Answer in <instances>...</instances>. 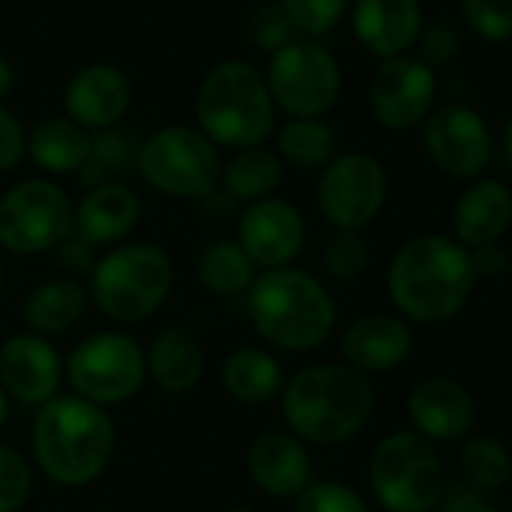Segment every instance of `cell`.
Instances as JSON below:
<instances>
[{
	"instance_id": "cell-1",
	"label": "cell",
	"mask_w": 512,
	"mask_h": 512,
	"mask_svg": "<svg viewBox=\"0 0 512 512\" xmlns=\"http://www.w3.org/2000/svg\"><path fill=\"white\" fill-rule=\"evenodd\" d=\"M477 282L471 249L447 234L405 240L387 267V297L396 315L423 327L453 321L471 303Z\"/></svg>"
},
{
	"instance_id": "cell-2",
	"label": "cell",
	"mask_w": 512,
	"mask_h": 512,
	"mask_svg": "<svg viewBox=\"0 0 512 512\" xmlns=\"http://www.w3.org/2000/svg\"><path fill=\"white\" fill-rule=\"evenodd\" d=\"M282 420L306 447L351 444L375 417L372 378L348 363H312L282 387Z\"/></svg>"
},
{
	"instance_id": "cell-3",
	"label": "cell",
	"mask_w": 512,
	"mask_h": 512,
	"mask_svg": "<svg viewBox=\"0 0 512 512\" xmlns=\"http://www.w3.org/2000/svg\"><path fill=\"white\" fill-rule=\"evenodd\" d=\"M30 447L36 468L51 483L84 489L108 471L117 453V426L105 408L75 393L54 396L36 408Z\"/></svg>"
},
{
	"instance_id": "cell-4",
	"label": "cell",
	"mask_w": 512,
	"mask_h": 512,
	"mask_svg": "<svg viewBox=\"0 0 512 512\" xmlns=\"http://www.w3.org/2000/svg\"><path fill=\"white\" fill-rule=\"evenodd\" d=\"M246 315L252 330L276 351L309 354L330 339L336 300L318 276L291 264L255 276L246 291Z\"/></svg>"
},
{
	"instance_id": "cell-5",
	"label": "cell",
	"mask_w": 512,
	"mask_h": 512,
	"mask_svg": "<svg viewBox=\"0 0 512 512\" xmlns=\"http://www.w3.org/2000/svg\"><path fill=\"white\" fill-rule=\"evenodd\" d=\"M195 120L216 147L246 150L267 144L276 132V102L264 69L240 57L210 66L195 93Z\"/></svg>"
},
{
	"instance_id": "cell-6",
	"label": "cell",
	"mask_w": 512,
	"mask_h": 512,
	"mask_svg": "<svg viewBox=\"0 0 512 512\" xmlns=\"http://www.w3.org/2000/svg\"><path fill=\"white\" fill-rule=\"evenodd\" d=\"M174 288L171 255L147 240L117 243L90 270V300L117 324H138L156 315Z\"/></svg>"
},
{
	"instance_id": "cell-7",
	"label": "cell",
	"mask_w": 512,
	"mask_h": 512,
	"mask_svg": "<svg viewBox=\"0 0 512 512\" xmlns=\"http://www.w3.org/2000/svg\"><path fill=\"white\" fill-rule=\"evenodd\" d=\"M369 489L384 512L438 510L447 489L438 447L414 429L384 435L369 456Z\"/></svg>"
},
{
	"instance_id": "cell-8",
	"label": "cell",
	"mask_w": 512,
	"mask_h": 512,
	"mask_svg": "<svg viewBox=\"0 0 512 512\" xmlns=\"http://www.w3.org/2000/svg\"><path fill=\"white\" fill-rule=\"evenodd\" d=\"M135 168L153 192L177 201L210 198L222 180L219 147L198 126L186 123H171L147 135Z\"/></svg>"
},
{
	"instance_id": "cell-9",
	"label": "cell",
	"mask_w": 512,
	"mask_h": 512,
	"mask_svg": "<svg viewBox=\"0 0 512 512\" xmlns=\"http://www.w3.org/2000/svg\"><path fill=\"white\" fill-rule=\"evenodd\" d=\"M63 375L75 396L99 408H111L141 393L147 381V357L132 336L120 330H99L72 348Z\"/></svg>"
},
{
	"instance_id": "cell-10",
	"label": "cell",
	"mask_w": 512,
	"mask_h": 512,
	"mask_svg": "<svg viewBox=\"0 0 512 512\" xmlns=\"http://www.w3.org/2000/svg\"><path fill=\"white\" fill-rule=\"evenodd\" d=\"M264 78L276 108L291 117H324L342 96V66L336 54L309 36H294L276 48Z\"/></svg>"
},
{
	"instance_id": "cell-11",
	"label": "cell",
	"mask_w": 512,
	"mask_h": 512,
	"mask_svg": "<svg viewBox=\"0 0 512 512\" xmlns=\"http://www.w3.org/2000/svg\"><path fill=\"white\" fill-rule=\"evenodd\" d=\"M75 234V204L48 177H30L0 195V246L12 255H42Z\"/></svg>"
},
{
	"instance_id": "cell-12",
	"label": "cell",
	"mask_w": 512,
	"mask_h": 512,
	"mask_svg": "<svg viewBox=\"0 0 512 512\" xmlns=\"http://www.w3.org/2000/svg\"><path fill=\"white\" fill-rule=\"evenodd\" d=\"M387 192L384 162L366 150H348L321 171L315 201L333 231H366L381 216Z\"/></svg>"
},
{
	"instance_id": "cell-13",
	"label": "cell",
	"mask_w": 512,
	"mask_h": 512,
	"mask_svg": "<svg viewBox=\"0 0 512 512\" xmlns=\"http://www.w3.org/2000/svg\"><path fill=\"white\" fill-rule=\"evenodd\" d=\"M423 141L438 171L468 183L486 174L495 150L486 117L462 102L435 105L423 123Z\"/></svg>"
},
{
	"instance_id": "cell-14",
	"label": "cell",
	"mask_w": 512,
	"mask_h": 512,
	"mask_svg": "<svg viewBox=\"0 0 512 512\" xmlns=\"http://www.w3.org/2000/svg\"><path fill=\"white\" fill-rule=\"evenodd\" d=\"M438 99V72L417 54L381 60L369 81L372 117L390 132H408L426 123Z\"/></svg>"
},
{
	"instance_id": "cell-15",
	"label": "cell",
	"mask_w": 512,
	"mask_h": 512,
	"mask_svg": "<svg viewBox=\"0 0 512 512\" xmlns=\"http://www.w3.org/2000/svg\"><path fill=\"white\" fill-rule=\"evenodd\" d=\"M237 243L258 270L291 267L306 246V219L285 198H264L243 210Z\"/></svg>"
},
{
	"instance_id": "cell-16",
	"label": "cell",
	"mask_w": 512,
	"mask_h": 512,
	"mask_svg": "<svg viewBox=\"0 0 512 512\" xmlns=\"http://www.w3.org/2000/svg\"><path fill=\"white\" fill-rule=\"evenodd\" d=\"M408 423L417 435L438 444H462L468 435H474L477 426V402L471 390L444 375L423 378L414 384L405 402Z\"/></svg>"
},
{
	"instance_id": "cell-17",
	"label": "cell",
	"mask_w": 512,
	"mask_h": 512,
	"mask_svg": "<svg viewBox=\"0 0 512 512\" xmlns=\"http://www.w3.org/2000/svg\"><path fill=\"white\" fill-rule=\"evenodd\" d=\"M63 378L60 354L45 336L24 330L0 345V387L9 399L39 408L57 396Z\"/></svg>"
},
{
	"instance_id": "cell-18",
	"label": "cell",
	"mask_w": 512,
	"mask_h": 512,
	"mask_svg": "<svg viewBox=\"0 0 512 512\" xmlns=\"http://www.w3.org/2000/svg\"><path fill=\"white\" fill-rule=\"evenodd\" d=\"M132 105V81L114 63H87L63 87V114L87 132L120 126Z\"/></svg>"
},
{
	"instance_id": "cell-19",
	"label": "cell",
	"mask_w": 512,
	"mask_h": 512,
	"mask_svg": "<svg viewBox=\"0 0 512 512\" xmlns=\"http://www.w3.org/2000/svg\"><path fill=\"white\" fill-rule=\"evenodd\" d=\"M342 363L363 372L366 378L396 372L414 351V330L396 312L357 315L339 342Z\"/></svg>"
},
{
	"instance_id": "cell-20",
	"label": "cell",
	"mask_w": 512,
	"mask_h": 512,
	"mask_svg": "<svg viewBox=\"0 0 512 512\" xmlns=\"http://www.w3.org/2000/svg\"><path fill=\"white\" fill-rule=\"evenodd\" d=\"M249 480L279 501H297L312 486V456L309 447L291 432H261L246 450Z\"/></svg>"
},
{
	"instance_id": "cell-21",
	"label": "cell",
	"mask_w": 512,
	"mask_h": 512,
	"mask_svg": "<svg viewBox=\"0 0 512 512\" xmlns=\"http://www.w3.org/2000/svg\"><path fill=\"white\" fill-rule=\"evenodd\" d=\"M348 15L357 42L381 60L411 54L426 27L420 0H354Z\"/></svg>"
},
{
	"instance_id": "cell-22",
	"label": "cell",
	"mask_w": 512,
	"mask_h": 512,
	"mask_svg": "<svg viewBox=\"0 0 512 512\" xmlns=\"http://www.w3.org/2000/svg\"><path fill=\"white\" fill-rule=\"evenodd\" d=\"M512 225V189L495 177H477L456 198L453 207V237L468 246L501 243Z\"/></svg>"
},
{
	"instance_id": "cell-23",
	"label": "cell",
	"mask_w": 512,
	"mask_h": 512,
	"mask_svg": "<svg viewBox=\"0 0 512 512\" xmlns=\"http://www.w3.org/2000/svg\"><path fill=\"white\" fill-rule=\"evenodd\" d=\"M141 219V198L120 180L99 183L75 204V234L90 246L123 243Z\"/></svg>"
},
{
	"instance_id": "cell-24",
	"label": "cell",
	"mask_w": 512,
	"mask_h": 512,
	"mask_svg": "<svg viewBox=\"0 0 512 512\" xmlns=\"http://www.w3.org/2000/svg\"><path fill=\"white\" fill-rule=\"evenodd\" d=\"M147 357V378L168 396H183L204 378V348L186 327H165L153 336Z\"/></svg>"
},
{
	"instance_id": "cell-25",
	"label": "cell",
	"mask_w": 512,
	"mask_h": 512,
	"mask_svg": "<svg viewBox=\"0 0 512 512\" xmlns=\"http://www.w3.org/2000/svg\"><path fill=\"white\" fill-rule=\"evenodd\" d=\"M93 132L78 126L72 117H45L27 132V156L45 174H81L90 159Z\"/></svg>"
},
{
	"instance_id": "cell-26",
	"label": "cell",
	"mask_w": 512,
	"mask_h": 512,
	"mask_svg": "<svg viewBox=\"0 0 512 512\" xmlns=\"http://www.w3.org/2000/svg\"><path fill=\"white\" fill-rule=\"evenodd\" d=\"M222 387L234 402L258 408L282 396L285 372H282V363L267 348L246 345L225 357Z\"/></svg>"
},
{
	"instance_id": "cell-27",
	"label": "cell",
	"mask_w": 512,
	"mask_h": 512,
	"mask_svg": "<svg viewBox=\"0 0 512 512\" xmlns=\"http://www.w3.org/2000/svg\"><path fill=\"white\" fill-rule=\"evenodd\" d=\"M87 300L90 294L75 282V279H48V282H39L27 300H24V324L30 333L36 336H63L69 333L87 312Z\"/></svg>"
},
{
	"instance_id": "cell-28",
	"label": "cell",
	"mask_w": 512,
	"mask_h": 512,
	"mask_svg": "<svg viewBox=\"0 0 512 512\" xmlns=\"http://www.w3.org/2000/svg\"><path fill=\"white\" fill-rule=\"evenodd\" d=\"M282 177H285V162L279 159L276 150L261 144V147L234 150V156L222 162L219 186L225 189L231 201L255 204V201L273 198L276 189L282 186Z\"/></svg>"
},
{
	"instance_id": "cell-29",
	"label": "cell",
	"mask_w": 512,
	"mask_h": 512,
	"mask_svg": "<svg viewBox=\"0 0 512 512\" xmlns=\"http://www.w3.org/2000/svg\"><path fill=\"white\" fill-rule=\"evenodd\" d=\"M273 138L279 159L303 171H324L339 156V132L324 117H291Z\"/></svg>"
},
{
	"instance_id": "cell-30",
	"label": "cell",
	"mask_w": 512,
	"mask_h": 512,
	"mask_svg": "<svg viewBox=\"0 0 512 512\" xmlns=\"http://www.w3.org/2000/svg\"><path fill=\"white\" fill-rule=\"evenodd\" d=\"M258 267L240 249L237 240H213L198 252L195 273L204 291L216 297H240L252 288Z\"/></svg>"
},
{
	"instance_id": "cell-31",
	"label": "cell",
	"mask_w": 512,
	"mask_h": 512,
	"mask_svg": "<svg viewBox=\"0 0 512 512\" xmlns=\"http://www.w3.org/2000/svg\"><path fill=\"white\" fill-rule=\"evenodd\" d=\"M459 468L462 480L480 495L501 492L512 483L510 447L492 435H468L459 444Z\"/></svg>"
},
{
	"instance_id": "cell-32",
	"label": "cell",
	"mask_w": 512,
	"mask_h": 512,
	"mask_svg": "<svg viewBox=\"0 0 512 512\" xmlns=\"http://www.w3.org/2000/svg\"><path fill=\"white\" fill-rule=\"evenodd\" d=\"M138 150H141V138L132 129L111 126V129L93 132L90 159L81 168V183L87 189H93L99 183H111L114 177H120L132 165H138Z\"/></svg>"
},
{
	"instance_id": "cell-33",
	"label": "cell",
	"mask_w": 512,
	"mask_h": 512,
	"mask_svg": "<svg viewBox=\"0 0 512 512\" xmlns=\"http://www.w3.org/2000/svg\"><path fill=\"white\" fill-rule=\"evenodd\" d=\"M321 264L327 276L342 285L363 279V273L369 270V243L363 231H333L330 240L324 243Z\"/></svg>"
},
{
	"instance_id": "cell-34",
	"label": "cell",
	"mask_w": 512,
	"mask_h": 512,
	"mask_svg": "<svg viewBox=\"0 0 512 512\" xmlns=\"http://www.w3.org/2000/svg\"><path fill=\"white\" fill-rule=\"evenodd\" d=\"M351 3L354 0H279L297 36L309 39L333 33L351 12Z\"/></svg>"
},
{
	"instance_id": "cell-35",
	"label": "cell",
	"mask_w": 512,
	"mask_h": 512,
	"mask_svg": "<svg viewBox=\"0 0 512 512\" xmlns=\"http://www.w3.org/2000/svg\"><path fill=\"white\" fill-rule=\"evenodd\" d=\"M243 36L252 48L273 54L276 48H282L285 42H291L297 36V30L291 27L285 9L276 3H255L243 21Z\"/></svg>"
},
{
	"instance_id": "cell-36",
	"label": "cell",
	"mask_w": 512,
	"mask_h": 512,
	"mask_svg": "<svg viewBox=\"0 0 512 512\" xmlns=\"http://www.w3.org/2000/svg\"><path fill=\"white\" fill-rule=\"evenodd\" d=\"M459 12L483 42L512 39V0H459Z\"/></svg>"
},
{
	"instance_id": "cell-37",
	"label": "cell",
	"mask_w": 512,
	"mask_h": 512,
	"mask_svg": "<svg viewBox=\"0 0 512 512\" xmlns=\"http://www.w3.org/2000/svg\"><path fill=\"white\" fill-rule=\"evenodd\" d=\"M33 495L30 462L9 444H0V512H21Z\"/></svg>"
},
{
	"instance_id": "cell-38",
	"label": "cell",
	"mask_w": 512,
	"mask_h": 512,
	"mask_svg": "<svg viewBox=\"0 0 512 512\" xmlns=\"http://www.w3.org/2000/svg\"><path fill=\"white\" fill-rule=\"evenodd\" d=\"M294 512H369V504L348 483L312 480V486L294 501Z\"/></svg>"
},
{
	"instance_id": "cell-39",
	"label": "cell",
	"mask_w": 512,
	"mask_h": 512,
	"mask_svg": "<svg viewBox=\"0 0 512 512\" xmlns=\"http://www.w3.org/2000/svg\"><path fill=\"white\" fill-rule=\"evenodd\" d=\"M414 51L426 66H432L438 72L441 66L453 63L462 54V30L453 21H432L423 27Z\"/></svg>"
},
{
	"instance_id": "cell-40",
	"label": "cell",
	"mask_w": 512,
	"mask_h": 512,
	"mask_svg": "<svg viewBox=\"0 0 512 512\" xmlns=\"http://www.w3.org/2000/svg\"><path fill=\"white\" fill-rule=\"evenodd\" d=\"M24 156H27V132L21 120L6 105H0V174L15 171Z\"/></svg>"
},
{
	"instance_id": "cell-41",
	"label": "cell",
	"mask_w": 512,
	"mask_h": 512,
	"mask_svg": "<svg viewBox=\"0 0 512 512\" xmlns=\"http://www.w3.org/2000/svg\"><path fill=\"white\" fill-rule=\"evenodd\" d=\"M471 264H474L477 279H498L510 270V252L501 243L477 246L471 249Z\"/></svg>"
},
{
	"instance_id": "cell-42",
	"label": "cell",
	"mask_w": 512,
	"mask_h": 512,
	"mask_svg": "<svg viewBox=\"0 0 512 512\" xmlns=\"http://www.w3.org/2000/svg\"><path fill=\"white\" fill-rule=\"evenodd\" d=\"M93 249H96V246H90L84 237L72 234L66 243H60V246H57V255H60V264H63L66 270H75V273H90V270H93V264H96V258H93Z\"/></svg>"
},
{
	"instance_id": "cell-43",
	"label": "cell",
	"mask_w": 512,
	"mask_h": 512,
	"mask_svg": "<svg viewBox=\"0 0 512 512\" xmlns=\"http://www.w3.org/2000/svg\"><path fill=\"white\" fill-rule=\"evenodd\" d=\"M12 87H15V66L0 54V105L6 102V96L12 93Z\"/></svg>"
},
{
	"instance_id": "cell-44",
	"label": "cell",
	"mask_w": 512,
	"mask_h": 512,
	"mask_svg": "<svg viewBox=\"0 0 512 512\" xmlns=\"http://www.w3.org/2000/svg\"><path fill=\"white\" fill-rule=\"evenodd\" d=\"M504 156H507V165H510L512 174V114L510 120H507V129H504Z\"/></svg>"
},
{
	"instance_id": "cell-45",
	"label": "cell",
	"mask_w": 512,
	"mask_h": 512,
	"mask_svg": "<svg viewBox=\"0 0 512 512\" xmlns=\"http://www.w3.org/2000/svg\"><path fill=\"white\" fill-rule=\"evenodd\" d=\"M6 417H9V396H6V390L0 387V429L6 426Z\"/></svg>"
},
{
	"instance_id": "cell-46",
	"label": "cell",
	"mask_w": 512,
	"mask_h": 512,
	"mask_svg": "<svg viewBox=\"0 0 512 512\" xmlns=\"http://www.w3.org/2000/svg\"><path fill=\"white\" fill-rule=\"evenodd\" d=\"M471 512H501L498 510V507H492V504H486V501H483V504H480V507H474V510Z\"/></svg>"
},
{
	"instance_id": "cell-47",
	"label": "cell",
	"mask_w": 512,
	"mask_h": 512,
	"mask_svg": "<svg viewBox=\"0 0 512 512\" xmlns=\"http://www.w3.org/2000/svg\"><path fill=\"white\" fill-rule=\"evenodd\" d=\"M0 297H3V264H0Z\"/></svg>"
},
{
	"instance_id": "cell-48",
	"label": "cell",
	"mask_w": 512,
	"mask_h": 512,
	"mask_svg": "<svg viewBox=\"0 0 512 512\" xmlns=\"http://www.w3.org/2000/svg\"><path fill=\"white\" fill-rule=\"evenodd\" d=\"M231 512H252V507H234Z\"/></svg>"
}]
</instances>
